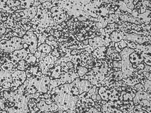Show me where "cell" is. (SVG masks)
Wrapping results in <instances>:
<instances>
[]
</instances>
